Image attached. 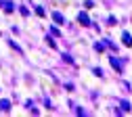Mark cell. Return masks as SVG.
<instances>
[{
    "label": "cell",
    "mask_w": 132,
    "mask_h": 117,
    "mask_svg": "<svg viewBox=\"0 0 132 117\" xmlns=\"http://www.w3.org/2000/svg\"><path fill=\"white\" fill-rule=\"evenodd\" d=\"M55 21H57V23H63V17H61L59 13H55Z\"/></svg>",
    "instance_id": "obj_3"
},
{
    "label": "cell",
    "mask_w": 132,
    "mask_h": 117,
    "mask_svg": "<svg viewBox=\"0 0 132 117\" xmlns=\"http://www.w3.org/2000/svg\"><path fill=\"white\" fill-rule=\"evenodd\" d=\"M80 21L84 23V25H88V17H86V13H80Z\"/></svg>",
    "instance_id": "obj_2"
},
{
    "label": "cell",
    "mask_w": 132,
    "mask_h": 117,
    "mask_svg": "<svg viewBox=\"0 0 132 117\" xmlns=\"http://www.w3.org/2000/svg\"><path fill=\"white\" fill-rule=\"evenodd\" d=\"M122 40H124V44H126V46H132V38L128 36V33H124V36H122Z\"/></svg>",
    "instance_id": "obj_1"
}]
</instances>
